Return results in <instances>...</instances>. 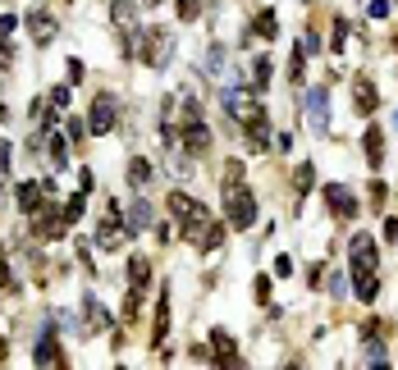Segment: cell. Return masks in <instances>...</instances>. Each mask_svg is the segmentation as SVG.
Segmentation results:
<instances>
[{
	"label": "cell",
	"instance_id": "6da1fadb",
	"mask_svg": "<svg viewBox=\"0 0 398 370\" xmlns=\"http://www.w3.org/2000/svg\"><path fill=\"white\" fill-rule=\"evenodd\" d=\"M224 215H229V229H252L256 224V192L247 183H224Z\"/></svg>",
	"mask_w": 398,
	"mask_h": 370
},
{
	"label": "cell",
	"instance_id": "7a4b0ae2",
	"mask_svg": "<svg viewBox=\"0 0 398 370\" xmlns=\"http://www.w3.org/2000/svg\"><path fill=\"white\" fill-rule=\"evenodd\" d=\"M169 55H174V33L169 28H138V60H142L147 69H165Z\"/></svg>",
	"mask_w": 398,
	"mask_h": 370
},
{
	"label": "cell",
	"instance_id": "3957f363",
	"mask_svg": "<svg viewBox=\"0 0 398 370\" xmlns=\"http://www.w3.org/2000/svg\"><path fill=\"white\" fill-rule=\"evenodd\" d=\"M28 224H33V233H37V238H46V242H51V238H65V229H69L65 206L56 210V206H46V201L33 210V215H28Z\"/></svg>",
	"mask_w": 398,
	"mask_h": 370
},
{
	"label": "cell",
	"instance_id": "277c9868",
	"mask_svg": "<svg viewBox=\"0 0 398 370\" xmlns=\"http://www.w3.org/2000/svg\"><path fill=\"white\" fill-rule=\"evenodd\" d=\"M325 210H330V215L334 219H343V224H348V219H357V210H362V206H357V196H353V187H348V183H330V187H325Z\"/></svg>",
	"mask_w": 398,
	"mask_h": 370
},
{
	"label": "cell",
	"instance_id": "5b68a950",
	"mask_svg": "<svg viewBox=\"0 0 398 370\" xmlns=\"http://www.w3.org/2000/svg\"><path fill=\"white\" fill-rule=\"evenodd\" d=\"M33 361H37V366H46V370L69 366V361H65V348H60V338H56V325H46L42 334H37V343H33Z\"/></svg>",
	"mask_w": 398,
	"mask_h": 370
},
{
	"label": "cell",
	"instance_id": "8992f818",
	"mask_svg": "<svg viewBox=\"0 0 398 370\" xmlns=\"http://www.w3.org/2000/svg\"><path fill=\"white\" fill-rule=\"evenodd\" d=\"M307 124L316 137L330 133V87H311L307 92Z\"/></svg>",
	"mask_w": 398,
	"mask_h": 370
},
{
	"label": "cell",
	"instance_id": "52a82bcc",
	"mask_svg": "<svg viewBox=\"0 0 398 370\" xmlns=\"http://www.w3.org/2000/svg\"><path fill=\"white\" fill-rule=\"evenodd\" d=\"M115 119H119V110H115V96H110V92H101V96L92 101V115H88V128L97 133V137H106V133L115 128Z\"/></svg>",
	"mask_w": 398,
	"mask_h": 370
},
{
	"label": "cell",
	"instance_id": "ba28073f",
	"mask_svg": "<svg viewBox=\"0 0 398 370\" xmlns=\"http://www.w3.org/2000/svg\"><path fill=\"white\" fill-rule=\"evenodd\" d=\"M243 137H247V151H270V115H265V106L256 110L252 119H243Z\"/></svg>",
	"mask_w": 398,
	"mask_h": 370
},
{
	"label": "cell",
	"instance_id": "9c48e42d",
	"mask_svg": "<svg viewBox=\"0 0 398 370\" xmlns=\"http://www.w3.org/2000/svg\"><path fill=\"white\" fill-rule=\"evenodd\" d=\"M101 329H110V311L101 306L97 293H83V334H101Z\"/></svg>",
	"mask_w": 398,
	"mask_h": 370
},
{
	"label": "cell",
	"instance_id": "30bf717a",
	"mask_svg": "<svg viewBox=\"0 0 398 370\" xmlns=\"http://www.w3.org/2000/svg\"><path fill=\"white\" fill-rule=\"evenodd\" d=\"M179 142H183V151H188V155H206L210 151V128H206V124H183V128H179ZM174 151H179V146H174Z\"/></svg>",
	"mask_w": 398,
	"mask_h": 370
},
{
	"label": "cell",
	"instance_id": "8fae6325",
	"mask_svg": "<svg viewBox=\"0 0 398 370\" xmlns=\"http://www.w3.org/2000/svg\"><path fill=\"white\" fill-rule=\"evenodd\" d=\"M353 110L357 115H376L380 110V92L371 78H353Z\"/></svg>",
	"mask_w": 398,
	"mask_h": 370
},
{
	"label": "cell",
	"instance_id": "7c38bea8",
	"mask_svg": "<svg viewBox=\"0 0 398 370\" xmlns=\"http://www.w3.org/2000/svg\"><path fill=\"white\" fill-rule=\"evenodd\" d=\"M224 110H229L233 119H252V115H256L261 106H256V96H252V92H243V87H229V92H224Z\"/></svg>",
	"mask_w": 398,
	"mask_h": 370
},
{
	"label": "cell",
	"instance_id": "4fadbf2b",
	"mask_svg": "<svg viewBox=\"0 0 398 370\" xmlns=\"http://www.w3.org/2000/svg\"><path fill=\"white\" fill-rule=\"evenodd\" d=\"M380 251H376V238L371 233H357L353 238V270H376Z\"/></svg>",
	"mask_w": 398,
	"mask_h": 370
},
{
	"label": "cell",
	"instance_id": "5bb4252c",
	"mask_svg": "<svg viewBox=\"0 0 398 370\" xmlns=\"http://www.w3.org/2000/svg\"><path fill=\"white\" fill-rule=\"evenodd\" d=\"M28 37H33L37 46H51L56 42V19H51L46 10H33L28 14Z\"/></svg>",
	"mask_w": 398,
	"mask_h": 370
},
{
	"label": "cell",
	"instance_id": "9a60e30c",
	"mask_svg": "<svg viewBox=\"0 0 398 370\" xmlns=\"http://www.w3.org/2000/svg\"><path fill=\"white\" fill-rule=\"evenodd\" d=\"M110 23L115 33H133L138 28V0H110Z\"/></svg>",
	"mask_w": 398,
	"mask_h": 370
},
{
	"label": "cell",
	"instance_id": "2e32d148",
	"mask_svg": "<svg viewBox=\"0 0 398 370\" xmlns=\"http://www.w3.org/2000/svg\"><path fill=\"white\" fill-rule=\"evenodd\" d=\"M151 224H156L151 201H147V196H142V201H133L128 215H124V229H128V233H142V229H151Z\"/></svg>",
	"mask_w": 398,
	"mask_h": 370
},
{
	"label": "cell",
	"instance_id": "e0dca14e",
	"mask_svg": "<svg viewBox=\"0 0 398 370\" xmlns=\"http://www.w3.org/2000/svg\"><path fill=\"white\" fill-rule=\"evenodd\" d=\"M165 334H169V288H160L156 316H151V343H165Z\"/></svg>",
	"mask_w": 398,
	"mask_h": 370
},
{
	"label": "cell",
	"instance_id": "ac0fdd59",
	"mask_svg": "<svg viewBox=\"0 0 398 370\" xmlns=\"http://www.w3.org/2000/svg\"><path fill=\"white\" fill-rule=\"evenodd\" d=\"M42 196H46V183L23 178V183H19V215H33V210L42 206Z\"/></svg>",
	"mask_w": 398,
	"mask_h": 370
},
{
	"label": "cell",
	"instance_id": "d6986e66",
	"mask_svg": "<svg viewBox=\"0 0 398 370\" xmlns=\"http://www.w3.org/2000/svg\"><path fill=\"white\" fill-rule=\"evenodd\" d=\"M362 151H366V160H371V169H380V165H385V133H380V128H366Z\"/></svg>",
	"mask_w": 398,
	"mask_h": 370
},
{
	"label": "cell",
	"instance_id": "ffe728a7",
	"mask_svg": "<svg viewBox=\"0 0 398 370\" xmlns=\"http://www.w3.org/2000/svg\"><path fill=\"white\" fill-rule=\"evenodd\" d=\"M252 37H265V42H270V37H279V19H275V10H261L252 19V28H247V42H252Z\"/></svg>",
	"mask_w": 398,
	"mask_h": 370
},
{
	"label": "cell",
	"instance_id": "44dd1931",
	"mask_svg": "<svg viewBox=\"0 0 398 370\" xmlns=\"http://www.w3.org/2000/svg\"><path fill=\"white\" fill-rule=\"evenodd\" d=\"M353 293L362 297V302H376L380 297V279L371 270H353Z\"/></svg>",
	"mask_w": 398,
	"mask_h": 370
},
{
	"label": "cell",
	"instance_id": "7402d4cb",
	"mask_svg": "<svg viewBox=\"0 0 398 370\" xmlns=\"http://www.w3.org/2000/svg\"><path fill=\"white\" fill-rule=\"evenodd\" d=\"M151 178H156V165L142 160V155H133V160H128V183H133V187H147Z\"/></svg>",
	"mask_w": 398,
	"mask_h": 370
},
{
	"label": "cell",
	"instance_id": "603a6c76",
	"mask_svg": "<svg viewBox=\"0 0 398 370\" xmlns=\"http://www.w3.org/2000/svg\"><path fill=\"white\" fill-rule=\"evenodd\" d=\"M311 183H316V169H311V160H302V165H298V174H293V206H298L302 196L311 192Z\"/></svg>",
	"mask_w": 398,
	"mask_h": 370
},
{
	"label": "cell",
	"instance_id": "cb8c5ba5",
	"mask_svg": "<svg viewBox=\"0 0 398 370\" xmlns=\"http://www.w3.org/2000/svg\"><path fill=\"white\" fill-rule=\"evenodd\" d=\"M302 78H307V51H302V46H293V51H288V83H293V87H302Z\"/></svg>",
	"mask_w": 398,
	"mask_h": 370
},
{
	"label": "cell",
	"instance_id": "d4e9b609",
	"mask_svg": "<svg viewBox=\"0 0 398 370\" xmlns=\"http://www.w3.org/2000/svg\"><path fill=\"white\" fill-rule=\"evenodd\" d=\"M165 206H169V215H174V219H183V215H192L201 201H192L188 192H169V196H165Z\"/></svg>",
	"mask_w": 398,
	"mask_h": 370
},
{
	"label": "cell",
	"instance_id": "484cf974",
	"mask_svg": "<svg viewBox=\"0 0 398 370\" xmlns=\"http://www.w3.org/2000/svg\"><path fill=\"white\" fill-rule=\"evenodd\" d=\"M46 151H51V165H56V169H65L69 165V137H51V133H46Z\"/></svg>",
	"mask_w": 398,
	"mask_h": 370
},
{
	"label": "cell",
	"instance_id": "4316f807",
	"mask_svg": "<svg viewBox=\"0 0 398 370\" xmlns=\"http://www.w3.org/2000/svg\"><path fill=\"white\" fill-rule=\"evenodd\" d=\"M252 74H247V83H252V92H265V83H270V60H252Z\"/></svg>",
	"mask_w": 398,
	"mask_h": 370
},
{
	"label": "cell",
	"instance_id": "83f0119b",
	"mask_svg": "<svg viewBox=\"0 0 398 370\" xmlns=\"http://www.w3.org/2000/svg\"><path fill=\"white\" fill-rule=\"evenodd\" d=\"M69 101H74V87H69V83H60V87H51V96H46V106H51V110L60 115V110H69Z\"/></svg>",
	"mask_w": 398,
	"mask_h": 370
},
{
	"label": "cell",
	"instance_id": "f1b7e54d",
	"mask_svg": "<svg viewBox=\"0 0 398 370\" xmlns=\"http://www.w3.org/2000/svg\"><path fill=\"white\" fill-rule=\"evenodd\" d=\"M83 210H88V192H74V196L65 201V219H69V224H78V219H83Z\"/></svg>",
	"mask_w": 398,
	"mask_h": 370
},
{
	"label": "cell",
	"instance_id": "f546056e",
	"mask_svg": "<svg viewBox=\"0 0 398 370\" xmlns=\"http://www.w3.org/2000/svg\"><path fill=\"white\" fill-rule=\"evenodd\" d=\"M0 293H19V283H14V274H10V256H5V247H0Z\"/></svg>",
	"mask_w": 398,
	"mask_h": 370
},
{
	"label": "cell",
	"instance_id": "4dcf8cb0",
	"mask_svg": "<svg viewBox=\"0 0 398 370\" xmlns=\"http://www.w3.org/2000/svg\"><path fill=\"white\" fill-rule=\"evenodd\" d=\"M206 74L210 78L224 74V46H210V51H206Z\"/></svg>",
	"mask_w": 398,
	"mask_h": 370
},
{
	"label": "cell",
	"instance_id": "1f68e13d",
	"mask_svg": "<svg viewBox=\"0 0 398 370\" xmlns=\"http://www.w3.org/2000/svg\"><path fill=\"white\" fill-rule=\"evenodd\" d=\"M348 33H353V28H348V19H334V37H330V51H334V55L343 51V42H348Z\"/></svg>",
	"mask_w": 398,
	"mask_h": 370
},
{
	"label": "cell",
	"instance_id": "d6a6232c",
	"mask_svg": "<svg viewBox=\"0 0 398 370\" xmlns=\"http://www.w3.org/2000/svg\"><path fill=\"white\" fill-rule=\"evenodd\" d=\"M69 74H65V83H69V87H78V83H83V74H88V69H83V60H74V55H69Z\"/></svg>",
	"mask_w": 398,
	"mask_h": 370
},
{
	"label": "cell",
	"instance_id": "836d02e7",
	"mask_svg": "<svg viewBox=\"0 0 398 370\" xmlns=\"http://www.w3.org/2000/svg\"><path fill=\"white\" fill-rule=\"evenodd\" d=\"M252 297H256V306H265V302H270V279H265V274H256V283H252Z\"/></svg>",
	"mask_w": 398,
	"mask_h": 370
},
{
	"label": "cell",
	"instance_id": "e575fe53",
	"mask_svg": "<svg viewBox=\"0 0 398 370\" xmlns=\"http://www.w3.org/2000/svg\"><path fill=\"white\" fill-rule=\"evenodd\" d=\"M83 133H88V124H83V119H65V137L69 142H83Z\"/></svg>",
	"mask_w": 398,
	"mask_h": 370
},
{
	"label": "cell",
	"instance_id": "d590c367",
	"mask_svg": "<svg viewBox=\"0 0 398 370\" xmlns=\"http://www.w3.org/2000/svg\"><path fill=\"white\" fill-rule=\"evenodd\" d=\"M5 178H10V142L0 137V187H5Z\"/></svg>",
	"mask_w": 398,
	"mask_h": 370
},
{
	"label": "cell",
	"instance_id": "8d00e7d4",
	"mask_svg": "<svg viewBox=\"0 0 398 370\" xmlns=\"http://www.w3.org/2000/svg\"><path fill=\"white\" fill-rule=\"evenodd\" d=\"M224 183H243V165L238 160H224Z\"/></svg>",
	"mask_w": 398,
	"mask_h": 370
},
{
	"label": "cell",
	"instance_id": "74e56055",
	"mask_svg": "<svg viewBox=\"0 0 398 370\" xmlns=\"http://www.w3.org/2000/svg\"><path fill=\"white\" fill-rule=\"evenodd\" d=\"M14 65V46H10V37H0V69H10Z\"/></svg>",
	"mask_w": 398,
	"mask_h": 370
},
{
	"label": "cell",
	"instance_id": "f35d334b",
	"mask_svg": "<svg viewBox=\"0 0 398 370\" xmlns=\"http://www.w3.org/2000/svg\"><path fill=\"white\" fill-rule=\"evenodd\" d=\"M366 14H371V19H385V14H389V0H371V5H366Z\"/></svg>",
	"mask_w": 398,
	"mask_h": 370
},
{
	"label": "cell",
	"instance_id": "ab89813d",
	"mask_svg": "<svg viewBox=\"0 0 398 370\" xmlns=\"http://www.w3.org/2000/svg\"><path fill=\"white\" fill-rule=\"evenodd\" d=\"M348 288H343V274H330V297H343Z\"/></svg>",
	"mask_w": 398,
	"mask_h": 370
},
{
	"label": "cell",
	"instance_id": "60d3db41",
	"mask_svg": "<svg viewBox=\"0 0 398 370\" xmlns=\"http://www.w3.org/2000/svg\"><path fill=\"white\" fill-rule=\"evenodd\" d=\"M275 274H293V256H279V261H275Z\"/></svg>",
	"mask_w": 398,
	"mask_h": 370
},
{
	"label": "cell",
	"instance_id": "b9f144b4",
	"mask_svg": "<svg viewBox=\"0 0 398 370\" xmlns=\"http://www.w3.org/2000/svg\"><path fill=\"white\" fill-rule=\"evenodd\" d=\"M385 238H389V242H398V215H389V224H385Z\"/></svg>",
	"mask_w": 398,
	"mask_h": 370
},
{
	"label": "cell",
	"instance_id": "7bdbcfd3",
	"mask_svg": "<svg viewBox=\"0 0 398 370\" xmlns=\"http://www.w3.org/2000/svg\"><path fill=\"white\" fill-rule=\"evenodd\" d=\"M14 33V14H0V37H10Z\"/></svg>",
	"mask_w": 398,
	"mask_h": 370
},
{
	"label": "cell",
	"instance_id": "ee69618b",
	"mask_svg": "<svg viewBox=\"0 0 398 370\" xmlns=\"http://www.w3.org/2000/svg\"><path fill=\"white\" fill-rule=\"evenodd\" d=\"M5 361H10V343H5V338H0V366H5Z\"/></svg>",
	"mask_w": 398,
	"mask_h": 370
},
{
	"label": "cell",
	"instance_id": "f6af8a7d",
	"mask_svg": "<svg viewBox=\"0 0 398 370\" xmlns=\"http://www.w3.org/2000/svg\"><path fill=\"white\" fill-rule=\"evenodd\" d=\"M5 119H10V110H5V101H0V124H5Z\"/></svg>",
	"mask_w": 398,
	"mask_h": 370
},
{
	"label": "cell",
	"instance_id": "bcb514c9",
	"mask_svg": "<svg viewBox=\"0 0 398 370\" xmlns=\"http://www.w3.org/2000/svg\"><path fill=\"white\" fill-rule=\"evenodd\" d=\"M394 124H398V110H394Z\"/></svg>",
	"mask_w": 398,
	"mask_h": 370
}]
</instances>
